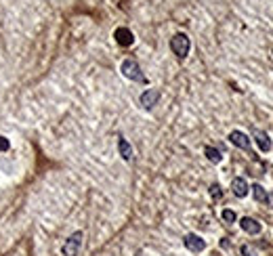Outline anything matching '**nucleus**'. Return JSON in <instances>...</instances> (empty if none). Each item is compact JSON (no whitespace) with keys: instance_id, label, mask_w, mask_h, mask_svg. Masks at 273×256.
<instances>
[{"instance_id":"2eb2a0df","label":"nucleus","mask_w":273,"mask_h":256,"mask_svg":"<svg viewBox=\"0 0 273 256\" xmlns=\"http://www.w3.org/2000/svg\"><path fill=\"white\" fill-rule=\"evenodd\" d=\"M210 196H212L214 199H218L223 196V191H221V187H218V185H210Z\"/></svg>"},{"instance_id":"20e7f679","label":"nucleus","mask_w":273,"mask_h":256,"mask_svg":"<svg viewBox=\"0 0 273 256\" xmlns=\"http://www.w3.org/2000/svg\"><path fill=\"white\" fill-rule=\"evenodd\" d=\"M183 244H185L187 250H191V252H202L206 248V242L196 233H187L185 239H183Z\"/></svg>"},{"instance_id":"0eeeda50","label":"nucleus","mask_w":273,"mask_h":256,"mask_svg":"<svg viewBox=\"0 0 273 256\" xmlns=\"http://www.w3.org/2000/svg\"><path fill=\"white\" fill-rule=\"evenodd\" d=\"M114 38H116V42H118L120 46H130L132 42H135V36H132V32L128 28H118L114 32Z\"/></svg>"},{"instance_id":"f3484780","label":"nucleus","mask_w":273,"mask_h":256,"mask_svg":"<svg viewBox=\"0 0 273 256\" xmlns=\"http://www.w3.org/2000/svg\"><path fill=\"white\" fill-rule=\"evenodd\" d=\"M242 254H244V256H254V254L250 252V248H248V246H244V248H242Z\"/></svg>"},{"instance_id":"f03ea898","label":"nucleus","mask_w":273,"mask_h":256,"mask_svg":"<svg viewBox=\"0 0 273 256\" xmlns=\"http://www.w3.org/2000/svg\"><path fill=\"white\" fill-rule=\"evenodd\" d=\"M170 49H173V53L179 57V59H185L187 55H189V49H191V40L187 38V34H175L173 38H170Z\"/></svg>"},{"instance_id":"4468645a","label":"nucleus","mask_w":273,"mask_h":256,"mask_svg":"<svg viewBox=\"0 0 273 256\" xmlns=\"http://www.w3.org/2000/svg\"><path fill=\"white\" fill-rule=\"evenodd\" d=\"M236 219H238V214L233 210H223V221L225 223H236Z\"/></svg>"},{"instance_id":"f257e3e1","label":"nucleus","mask_w":273,"mask_h":256,"mask_svg":"<svg viewBox=\"0 0 273 256\" xmlns=\"http://www.w3.org/2000/svg\"><path fill=\"white\" fill-rule=\"evenodd\" d=\"M120 72H122L124 78H128L132 82H147L145 74L141 72V67H139V63L135 59H124L122 65H120Z\"/></svg>"},{"instance_id":"f8f14e48","label":"nucleus","mask_w":273,"mask_h":256,"mask_svg":"<svg viewBox=\"0 0 273 256\" xmlns=\"http://www.w3.org/2000/svg\"><path fill=\"white\" fill-rule=\"evenodd\" d=\"M204 153H206V158L212 162V164H221L223 156H221V151H218V149H214V147H206Z\"/></svg>"},{"instance_id":"1a4fd4ad","label":"nucleus","mask_w":273,"mask_h":256,"mask_svg":"<svg viewBox=\"0 0 273 256\" xmlns=\"http://www.w3.org/2000/svg\"><path fill=\"white\" fill-rule=\"evenodd\" d=\"M240 227L246 231V233L250 235H259L261 233V223H256L254 219H250V216H244V219L240 221Z\"/></svg>"},{"instance_id":"6e6552de","label":"nucleus","mask_w":273,"mask_h":256,"mask_svg":"<svg viewBox=\"0 0 273 256\" xmlns=\"http://www.w3.org/2000/svg\"><path fill=\"white\" fill-rule=\"evenodd\" d=\"M248 183H246V178H242V176H238V178H233L231 181V191H233V196H238V198H246L248 196Z\"/></svg>"},{"instance_id":"9d476101","label":"nucleus","mask_w":273,"mask_h":256,"mask_svg":"<svg viewBox=\"0 0 273 256\" xmlns=\"http://www.w3.org/2000/svg\"><path fill=\"white\" fill-rule=\"evenodd\" d=\"M118 151H120V156H122L124 160H126V162L132 160V145H130L124 137L118 139Z\"/></svg>"},{"instance_id":"9b49d317","label":"nucleus","mask_w":273,"mask_h":256,"mask_svg":"<svg viewBox=\"0 0 273 256\" xmlns=\"http://www.w3.org/2000/svg\"><path fill=\"white\" fill-rule=\"evenodd\" d=\"M254 139H256V145L261 147V151H269L271 149V139L265 135V133H256Z\"/></svg>"},{"instance_id":"7ed1b4c3","label":"nucleus","mask_w":273,"mask_h":256,"mask_svg":"<svg viewBox=\"0 0 273 256\" xmlns=\"http://www.w3.org/2000/svg\"><path fill=\"white\" fill-rule=\"evenodd\" d=\"M82 239H84L82 231H76V233L69 235L63 244V256H78V252L82 248Z\"/></svg>"},{"instance_id":"39448f33","label":"nucleus","mask_w":273,"mask_h":256,"mask_svg":"<svg viewBox=\"0 0 273 256\" xmlns=\"http://www.w3.org/2000/svg\"><path fill=\"white\" fill-rule=\"evenodd\" d=\"M229 143L240 147V149H250V139H248V135L242 133V130H231V133H229Z\"/></svg>"},{"instance_id":"423d86ee","label":"nucleus","mask_w":273,"mask_h":256,"mask_svg":"<svg viewBox=\"0 0 273 256\" xmlns=\"http://www.w3.org/2000/svg\"><path fill=\"white\" fill-rule=\"evenodd\" d=\"M160 101V90L158 88H150L145 90L141 95V105L145 107V110H153V105Z\"/></svg>"},{"instance_id":"dca6fc26","label":"nucleus","mask_w":273,"mask_h":256,"mask_svg":"<svg viewBox=\"0 0 273 256\" xmlns=\"http://www.w3.org/2000/svg\"><path fill=\"white\" fill-rule=\"evenodd\" d=\"M11 147V143H9V139H4V137H0V151H6Z\"/></svg>"},{"instance_id":"ddd939ff","label":"nucleus","mask_w":273,"mask_h":256,"mask_svg":"<svg viewBox=\"0 0 273 256\" xmlns=\"http://www.w3.org/2000/svg\"><path fill=\"white\" fill-rule=\"evenodd\" d=\"M252 196H254L256 201H267V199H269L267 191H265V189L261 187V185H252Z\"/></svg>"}]
</instances>
